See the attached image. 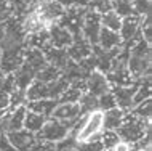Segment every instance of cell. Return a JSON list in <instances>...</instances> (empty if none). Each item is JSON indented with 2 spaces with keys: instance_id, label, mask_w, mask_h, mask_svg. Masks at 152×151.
<instances>
[{
  "instance_id": "obj_1",
  "label": "cell",
  "mask_w": 152,
  "mask_h": 151,
  "mask_svg": "<svg viewBox=\"0 0 152 151\" xmlns=\"http://www.w3.org/2000/svg\"><path fill=\"white\" fill-rule=\"evenodd\" d=\"M126 68L133 80H139L151 74V45L142 37L130 47Z\"/></svg>"
},
{
  "instance_id": "obj_2",
  "label": "cell",
  "mask_w": 152,
  "mask_h": 151,
  "mask_svg": "<svg viewBox=\"0 0 152 151\" xmlns=\"http://www.w3.org/2000/svg\"><path fill=\"white\" fill-rule=\"evenodd\" d=\"M115 132L118 133L122 141L133 145L136 141H139L141 138H144L146 133L151 132V119H142V117H138L136 114L128 111L125 114V117H123L120 127Z\"/></svg>"
},
{
  "instance_id": "obj_3",
  "label": "cell",
  "mask_w": 152,
  "mask_h": 151,
  "mask_svg": "<svg viewBox=\"0 0 152 151\" xmlns=\"http://www.w3.org/2000/svg\"><path fill=\"white\" fill-rule=\"evenodd\" d=\"M69 133V127L58 119L48 117L47 122L42 125V129L35 133V138L39 141H47V143H58L64 140Z\"/></svg>"
},
{
  "instance_id": "obj_4",
  "label": "cell",
  "mask_w": 152,
  "mask_h": 151,
  "mask_svg": "<svg viewBox=\"0 0 152 151\" xmlns=\"http://www.w3.org/2000/svg\"><path fill=\"white\" fill-rule=\"evenodd\" d=\"M24 50H26L24 45L3 48L2 55H0V71L3 74H13L18 71L24 60Z\"/></svg>"
},
{
  "instance_id": "obj_5",
  "label": "cell",
  "mask_w": 152,
  "mask_h": 151,
  "mask_svg": "<svg viewBox=\"0 0 152 151\" xmlns=\"http://www.w3.org/2000/svg\"><path fill=\"white\" fill-rule=\"evenodd\" d=\"M51 117L64 122L69 127V130H71L74 127V124L77 122V119L80 117V106L79 103H58L56 108L53 109Z\"/></svg>"
},
{
  "instance_id": "obj_6",
  "label": "cell",
  "mask_w": 152,
  "mask_h": 151,
  "mask_svg": "<svg viewBox=\"0 0 152 151\" xmlns=\"http://www.w3.org/2000/svg\"><path fill=\"white\" fill-rule=\"evenodd\" d=\"M101 31V23H99V15L94 11H87L83 16L82 23V37H83L90 45H98V35Z\"/></svg>"
},
{
  "instance_id": "obj_7",
  "label": "cell",
  "mask_w": 152,
  "mask_h": 151,
  "mask_svg": "<svg viewBox=\"0 0 152 151\" xmlns=\"http://www.w3.org/2000/svg\"><path fill=\"white\" fill-rule=\"evenodd\" d=\"M85 87H87V92L94 96H101L102 93L110 90V84L106 74H102L98 69H93L91 72H88V76L85 77Z\"/></svg>"
},
{
  "instance_id": "obj_8",
  "label": "cell",
  "mask_w": 152,
  "mask_h": 151,
  "mask_svg": "<svg viewBox=\"0 0 152 151\" xmlns=\"http://www.w3.org/2000/svg\"><path fill=\"white\" fill-rule=\"evenodd\" d=\"M5 133H7L8 140H10V143L13 145V148L16 151H29L37 141L35 133H32L26 129L11 130V132H5Z\"/></svg>"
},
{
  "instance_id": "obj_9",
  "label": "cell",
  "mask_w": 152,
  "mask_h": 151,
  "mask_svg": "<svg viewBox=\"0 0 152 151\" xmlns=\"http://www.w3.org/2000/svg\"><path fill=\"white\" fill-rule=\"evenodd\" d=\"M136 87H138V82H134L133 85H128V87H118V85L110 87V92L115 98L117 108H120L126 113L133 108V95L136 92Z\"/></svg>"
},
{
  "instance_id": "obj_10",
  "label": "cell",
  "mask_w": 152,
  "mask_h": 151,
  "mask_svg": "<svg viewBox=\"0 0 152 151\" xmlns=\"http://www.w3.org/2000/svg\"><path fill=\"white\" fill-rule=\"evenodd\" d=\"M48 34H50V43L51 47L56 48H67L74 42V35L71 34V31L67 27L59 26L58 23L51 24L48 27Z\"/></svg>"
},
{
  "instance_id": "obj_11",
  "label": "cell",
  "mask_w": 152,
  "mask_h": 151,
  "mask_svg": "<svg viewBox=\"0 0 152 151\" xmlns=\"http://www.w3.org/2000/svg\"><path fill=\"white\" fill-rule=\"evenodd\" d=\"M66 52H67V55H69V60L79 63V61L85 60L87 56L91 55L93 47L90 45L83 37H77V39H74V42L71 45L66 48Z\"/></svg>"
},
{
  "instance_id": "obj_12",
  "label": "cell",
  "mask_w": 152,
  "mask_h": 151,
  "mask_svg": "<svg viewBox=\"0 0 152 151\" xmlns=\"http://www.w3.org/2000/svg\"><path fill=\"white\" fill-rule=\"evenodd\" d=\"M21 26H23V29H24V32H26L27 35L47 29V24L43 23V19H42V16H40V13L37 11V8L23 16Z\"/></svg>"
},
{
  "instance_id": "obj_13",
  "label": "cell",
  "mask_w": 152,
  "mask_h": 151,
  "mask_svg": "<svg viewBox=\"0 0 152 151\" xmlns=\"http://www.w3.org/2000/svg\"><path fill=\"white\" fill-rule=\"evenodd\" d=\"M98 47L102 48L104 52L114 50V48H120L122 47V39L118 35V32L101 27L99 35H98Z\"/></svg>"
},
{
  "instance_id": "obj_14",
  "label": "cell",
  "mask_w": 152,
  "mask_h": 151,
  "mask_svg": "<svg viewBox=\"0 0 152 151\" xmlns=\"http://www.w3.org/2000/svg\"><path fill=\"white\" fill-rule=\"evenodd\" d=\"M45 60H47V64H51V66L63 69L66 68V64L69 63V55L66 52V48H56V47H48L43 50Z\"/></svg>"
},
{
  "instance_id": "obj_15",
  "label": "cell",
  "mask_w": 152,
  "mask_h": 151,
  "mask_svg": "<svg viewBox=\"0 0 152 151\" xmlns=\"http://www.w3.org/2000/svg\"><path fill=\"white\" fill-rule=\"evenodd\" d=\"M23 64L27 66L31 71H34L37 74V72L47 64V60H45V55H43L42 50H37V48H26V50H24Z\"/></svg>"
},
{
  "instance_id": "obj_16",
  "label": "cell",
  "mask_w": 152,
  "mask_h": 151,
  "mask_svg": "<svg viewBox=\"0 0 152 151\" xmlns=\"http://www.w3.org/2000/svg\"><path fill=\"white\" fill-rule=\"evenodd\" d=\"M125 114L126 111L117 108V106L112 109H107V111H102V127H104V130H117L120 127Z\"/></svg>"
},
{
  "instance_id": "obj_17",
  "label": "cell",
  "mask_w": 152,
  "mask_h": 151,
  "mask_svg": "<svg viewBox=\"0 0 152 151\" xmlns=\"http://www.w3.org/2000/svg\"><path fill=\"white\" fill-rule=\"evenodd\" d=\"M56 105H58V101L53 98H42V100H35V101L26 103V108L32 113L42 114L45 117H51V113L56 108Z\"/></svg>"
},
{
  "instance_id": "obj_18",
  "label": "cell",
  "mask_w": 152,
  "mask_h": 151,
  "mask_svg": "<svg viewBox=\"0 0 152 151\" xmlns=\"http://www.w3.org/2000/svg\"><path fill=\"white\" fill-rule=\"evenodd\" d=\"M26 105H21L18 108L8 111V122H7V132L11 130H19L24 129V117H26Z\"/></svg>"
},
{
  "instance_id": "obj_19",
  "label": "cell",
  "mask_w": 152,
  "mask_h": 151,
  "mask_svg": "<svg viewBox=\"0 0 152 151\" xmlns=\"http://www.w3.org/2000/svg\"><path fill=\"white\" fill-rule=\"evenodd\" d=\"M24 95H26V101H35V100L48 98V85L40 82V80H34V82L26 88Z\"/></svg>"
},
{
  "instance_id": "obj_20",
  "label": "cell",
  "mask_w": 152,
  "mask_h": 151,
  "mask_svg": "<svg viewBox=\"0 0 152 151\" xmlns=\"http://www.w3.org/2000/svg\"><path fill=\"white\" fill-rule=\"evenodd\" d=\"M48 117L42 116V114H37V113H32L27 109L26 111V117H24V129L29 130L32 133H37L40 129H42V125L47 122Z\"/></svg>"
},
{
  "instance_id": "obj_21",
  "label": "cell",
  "mask_w": 152,
  "mask_h": 151,
  "mask_svg": "<svg viewBox=\"0 0 152 151\" xmlns=\"http://www.w3.org/2000/svg\"><path fill=\"white\" fill-rule=\"evenodd\" d=\"M61 76H63V71H61V69L51 66V64H45V66L35 74V80H40V82H43V84H50Z\"/></svg>"
},
{
  "instance_id": "obj_22",
  "label": "cell",
  "mask_w": 152,
  "mask_h": 151,
  "mask_svg": "<svg viewBox=\"0 0 152 151\" xmlns=\"http://www.w3.org/2000/svg\"><path fill=\"white\" fill-rule=\"evenodd\" d=\"M99 23H101V27H106V29L118 32L120 24H122V18L115 13V11L110 10V11H106V13L99 15Z\"/></svg>"
},
{
  "instance_id": "obj_23",
  "label": "cell",
  "mask_w": 152,
  "mask_h": 151,
  "mask_svg": "<svg viewBox=\"0 0 152 151\" xmlns=\"http://www.w3.org/2000/svg\"><path fill=\"white\" fill-rule=\"evenodd\" d=\"M79 106H80V114H90V113L96 111V109H99V106H98V96L85 92L79 100Z\"/></svg>"
},
{
  "instance_id": "obj_24",
  "label": "cell",
  "mask_w": 152,
  "mask_h": 151,
  "mask_svg": "<svg viewBox=\"0 0 152 151\" xmlns=\"http://www.w3.org/2000/svg\"><path fill=\"white\" fill-rule=\"evenodd\" d=\"M101 143L104 146V150H114L120 143V137L115 130H102L101 133Z\"/></svg>"
},
{
  "instance_id": "obj_25",
  "label": "cell",
  "mask_w": 152,
  "mask_h": 151,
  "mask_svg": "<svg viewBox=\"0 0 152 151\" xmlns=\"http://www.w3.org/2000/svg\"><path fill=\"white\" fill-rule=\"evenodd\" d=\"M110 7H112V11H115L120 18L133 15V8H131L130 0H110Z\"/></svg>"
},
{
  "instance_id": "obj_26",
  "label": "cell",
  "mask_w": 152,
  "mask_h": 151,
  "mask_svg": "<svg viewBox=\"0 0 152 151\" xmlns=\"http://www.w3.org/2000/svg\"><path fill=\"white\" fill-rule=\"evenodd\" d=\"M151 109H152V100L147 98L141 103H138L136 106L130 109L133 114H136L138 117H142V119H151Z\"/></svg>"
},
{
  "instance_id": "obj_27",
  "label": "cell",
  "mask_w": 152,
  "mask_h": 151,
  "mask_svg": "<svg viewBox=\"0 0 152 151\" xmlns=\"http://www.w3.org/2000/svg\"><path fill=\"white\" fill-rule=\"evenodd\" d=\"M133 15L136 16H146L151 15V0H130Z\"/></svg>"
},
{
  "instance_id": "obj_28",
  "label": "cell",
  "mask_w": 152,
  "mask_h": 151,
  "mask_svg": "<svg viewBox=\"0 0 152 151\" xmlns=\"http://www.w3.org/2000/svg\"><path fill=\"white\" fill-rule=\"evenodd\" d=\"M98 106H99L101 111H107V109L115 108L117 103H115V98H114L112 92L109 90V92L102 93L101 96H98Z\"/></svg>"
},
{
  "instance_id": "obj_29",
  "label": "cell",
  "mask_w": 152,
  "mask_h": 151,
  "mask_svg": "<svg viewBox=\"0 0 152 151\" xmlns=\"http://www.w3.org/2000/svg\"><path fill=\"white\" fill-rule=\"evenodd\" d=\"M77 151H104V146L99 140H90V141H80L75 145Z\"/></svg>"
},
{
  "instance_id": "obj_30",
  "label": "cell",
  "mask_w": 152,
  "mask_h": 151,
  "mask_svg": "<svg viewBox=\"0 0 152 151\" xmlns=\"http://www.w3.org/2000/svg\"><path fill=\"white\" fill-rule=\"evenodd\" d=\"M0 90L8 93V95H11L15 90H18V88H16V82H15V76L13 74H5L2 84H0Z\"/></svg>"
},
{
  "instance_id": "obj_31",
  "label": "cell",
  "mask_w": 152,
  "mask_h": 151,
  "mask_svg": "<svg viewBox=\"0 0 152 151\" xmlns=\"http://www.w3.org/2000/svg\"><path fill=\"white\" fill-rule=\"evenodd\" d=\"M11 16H13V10H11L10 2H0V24L8 21Z\"/></svg>"
},
{
  "instance_id": "obj_32",
  "label": "cell",
  "mask_w": 152,
  "mask_h": 151,
  "mask_svg": "<svg viewBox=\"0 0 152 151\" xmlns=\"http://www.w3.org/2000/svg\"><path fill=\"white\" fill-rule=\"evenodd\" d=\"M0 151H16L13 148V145L10 143V140H8L5 132L0 133Z\"/></svg>"
},
{
  "instance_id": "obj_33",
  "label": "cell",
  "mask_w": 152,
  "mask_h": 151,
  "mask_svg": "<svg viewBox=\"0 0 152 151\" xmlns=\"http://www.w3.org/2000/svg\"><path fill=\"white\" fill-rule=\"evenodd\" d=\"M10 106V95L0 90V109H8Z\"/></svg>"
},
{
  "instance_id": "obj_34",
  "label": "cell",
  "mask_w": 152,
  "mask_h": 151,
  "mask_svg": "<svg viewBox=\"0 0 152 151\" xmlns=\"http://www.w3.org/2000/svg\"><path fill=\"white\" fill-rule=\"evenodd\" d=\"M56 2H59L61 5L66 8V7H72V5H75L77 0H56Z\"/></svg>"
},
{
  "instance_id": "obj_35",
  "label": "cell",
  "mask_w": 152,
  "mask_h": 151,
  "mask_svg": "<svg viewBox=\"0 0 152 151\" xmlns=\"http://www.w3.org/2000/svg\"><path fill=\"white\" fill-rule=\"evenodd\" d=\"M3 37H5V24H0V42Z\"/></svg>"
},
{
  "instance_id": "obj_36",
  "label": "cell",
  "mask_w": 152,
  "mask_h": 151,
  "mask_svg": "<svg viewBox=\"0 0 152 151\" xmlns=\"http://www.w3.org/2000/svg\"><path fill=\"white\" fill-rule=\"evenodd\" d=\"M59 151H77V150H75V146H74V148H64V150H59Z\"/></svg>"
},
{
  "instance_id": "obj_37",
  "label": "cell",
  "mask_w": 152,
  "mask_h": 151,
  "mask_svg": "<svg viewBox=\"0 0 152 151\" xmlns=\"http://www.w3.org/2000/svg\"><path fill=\"white\" fill-rule=\"evenodd\" d=\"M3 77H5V74H3L2 71H0V84H2V80H3Z\"/></svg>"
},
{
  "instance_id": "obj_38",
  "label": "cell",
  "mask_w": 152,
  "mask_h": 151,
  "mask_svg": "<svg viewBox=\"0 0 152 151\" xmlns=\"http://www.w3.org/2000/svg\"><path fill=\"white\" fill-rule=\"evenodd\" d=\"M0 2H10V0H0Z\"/></svg>"
},
{
  "instance_id": "obj_39",
  "label": "cell",
  "mask_w": 152,
  "mask_h": 151,
  "mask_svg": "<svg viewBox=\"0 0 152 151\" xmlns=\"http://www.w3.org/2000/svg\"><path fill=\"white\" fill-rule=\"evenodd\" d=\"M104 151H110V150H104Z\"/></svg>"
},
{
  "instance_id": "obj_40",
  "label": "cell",
  "mask_w": 152,
  "mask_h": 151,
  "mask_svg": "<svg viewBox=\"0 0 152 151\" xmlns=\"http://www.w3.org/2000/svg\"><path fill=\"white\" fill-rule=\"evenodd\" d=\"M0 55H2V50H0Z\"/></svg>"
},
{
  "instance_id": "obj_41",
  "label": "cell",
  "mask_w": 152,
  "mask_h": 151,
  "mask_svg": "<svg viewBox=\"0 0 152 151\" xmlns=\"http://www.w3.org/2000/svg\"><path fill=\"white\" fill-rule=\"evenodd\" d=\"M130 151H133V150H130Z\"/></svg>"
}]
</instances>
